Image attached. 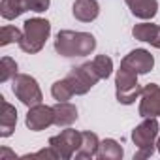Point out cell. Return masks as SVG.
I'll return each instance as SVG.
<instances>
[{
  "mask_svg": "<svg viewBox=\"0 0 160 160\" xmlns=\"http://www.w3.org/2000/svg\"><path fill=\"white\" fill-rule=\"evenodd\" d=\"M96 49V38L89 32L60 30L55 40V51L60 57H87Z\"/></svg>",
  "mask_w": 160,
  "mask_h": 160,
  "instance_id": "6da1fadb",
  "label": "cell"
},
{
  "mask_svg": "<svg viewBox=\"0 0 160 160\" xmlns=\"http://www.w3.org/2000/svg\"><path fill=\"white\" fill-rule=\"evenodd\" d=\"M49 34H51V23L47 19H42V17L27 19L23 25V38L19 42L21 51H25L28 55L40 53L43 49Z\"/></svg>",
  "mask_w": 160,
  "mask_h": 160,
  "instance_id": "7a4b0ae2",
  "label": "cell"
},
{
  "mask_svg": "<svg viewBox=\"0 0 160 160\" xmlns=\"http://www.w3.org/2000/svg\"><path fill=\"white\" fill-rule=\"evenodd\" d=\"M156 138H158V121L156 117H147L132 130V141L138 149L134 158H149L154 152Z\"/></svg>",
  "mask_w": 160,
  "mask_h": 160,
  "instance_id": "3957f363",
  "label": "cell"
},
{
  "mask_svg": "<svg viewBox=\"0 0 160 160\" xmlns=\"http://www.w3.org/2000/svg\"><path fill=\"white\" fill-rule=\"evenodd\" d=\"M115 94H117V100L124 106H130L134 104L139 96H141V87L138 83V73L121 66L117 70V75H115Z\"/></svg>",
  "mask_w": 160,
  "mask_h": 160,
  "instance_id": "277c9868",
  "label": "cell"
},
{
  "mask_svg": "<svg viewBox=\"0 0 160 160\" xmlns=\"http://www.w3.org/2000/svg\"><path fill=\"white\" fill-rule=\"evenodd\" d=\"M12 91L17 96V100L21 104H25L27 108L42 104V100H43V94L40 91L38 81L32 75H28V73H17L12 79Z\"/></svg>",
  "mask_w": 160,
  "mask_h": 160,
  "instance_id": "5b68a950",
  "label": "cell"
},
{
  "mask_svg": "<svg viewBox=\"0 0 160 160\" xmlns=\"http://www.w3.org/2000/svg\"><path fill=\"white\" fill-rule=\"evenodd\" d=\"M64 79L68 81L73 94H87L100 81V75L94 70L92 62H85L81 66H77V68H72V72Z\"/></svg>",
  "mask_w": 160,
  "mask_h": 160,
  "instance_id": "8992f818",
  "label": "cell"
},
{
  "mask_svg": "<svg viewBox=\"0 0 160 160\" xmlns=\"http://www.w3.org/2000/svg\"><path fill=\"white\" fill-rule=\"evenodd\" d=\"M49 145L57 151L60 160H70L75 156L79 145H81V132H77L73 128H66L60 134L49 138Z\"/></svg>",
  "mask_w": 160,
  "mask_h": 160,
  "instance_id": "52a82bcc",
  "label": "cell"
},
{
  "mask_svg": "<svg viewBox=\"0 0 160 160\" xmlns=\"http://www.w3.org/2000/svg\"><path fill=\"white\" fill-rule=\"evenodd\" d=\"M139 115L143 119H147V117H158L160 115V87L156 83H147L141 89Z\"/></svg>",
  "mask_w": 160,
  "mask_h": 160,
  "instance_id": "ba28073f",
  "label": "cell"
},
{
  "mask_svg": "<svg viewBox=\"0 0 160 160\" xmlns=\"http://www.w3.org/2000/svg\"><path fill=\"white\" fill-rule=\"evenodd\" d=\"M25 122H27V128H30L32 132L45 130L51 124H55V111L49 106L36 104V106L28 108V113H27V121Z\"/></svg>",
  "mask_w": 160,
  "mask_h": 160,
  "instance_id": "9c48e42d",
  "label": "cell"
},
{
  "mask_svg": "<svg viewBox=\"0 0 160 160\" xmlns=\"http://www.w3.org/2000/svg\"><path fill=\"white\" fill-rule=\"evenodd\" d=\"M121 66H124V68L136 72L138 75H141V73H147V72L152 70L154 58H152V55H151L147 49H134V51H130V53L121 60Z\"/></svg>",
  "mask_w": 160,
  "mask_h": 160,
  "instance_id": "30bf717a",
  "label": "cell"
},
{
  "mask_svg": "<svg viewBox=\"0 0 160 160\" xmlns=\"http://www.w3.org/2000/svg\"><path fill=\"white\" fill-rule=\"evenodd\" d=\"M72 13L77 21L81 23H91L98 17L100 13V4L96 0H75L73 2V8H72Z\"/></svg>",
  "mask_w": 160,
  "mask_h": 160,
  "instance_id": "8fae6325",
  "label": "cell"
},
{
  "mask_svg": "<svg viewBox=\"0 0 160 160\" xmlns=\"http://www.w3.org/2000/svg\"><path fill=\"white\" fill-rule=\"evenodd\" d=\"M132 36L139 42L151 43L152 47L160 49V25L152 23H139L132 28Z\"/></svg>",
  "mask_w": 160,
  "mask_h": 160,
  "instance_id": "7c38bea8",
  "label": "cell"
},
{
  "mask_svg": "<svg viewBox=\"0 0 160 160\" xmlns=\"http://www.w3.org/2000/svg\"><path fill=\"white\" fill-rule=\"evenodd\" d=\"M17 124V109L6 102V98H2V113H0V136L2 138H10L15 130Z\"/></svg>",
  "mask_w": 160,
  "mask_h": 160,
  "instance_id": "4fadbf2b",
  "label": "cell"
},
{
  "mask_svg": "<svg viewBox=\"0 0 160 160\" xmlns=\"http://www.w3.org/2000/svg\"><path fill=\"white\" fill-rule=\"evenodd\" d=\"M126 6L130 8L132 15H136L138 19H152L158 12V2L156 0H124Z\"/></svg>",
  "mask_w": 160,
  "mask_h": 160,
  "instance_id": "5bb4252c",
  "label": "cell"
},
{
  "mask_svg": "<svg viewBox=\"0 0 160 160\" xmlns=\"http://www.w3.org/2000/svg\"><path fill=\"white\" fill-rule=\"evenodd\" d=\"M53 111L57 126H70L77 121V108L70 102H57L53 106Z\"/></svg>",
  "mask_w": 160,
  "mask_h": 160,
  "instance_id": "9a60e30c",
  "label": "cell"
},
{
  "mask_svg": "<svg viewBox=\"0 0 160 160\" xmlns=\"http://www.w3.org/2000/svg\"><path fill=\"white\" fill-rule=\"evenodd\" d=\"M100 147V139L94 132H81V145H79L75 158H94Z\"/></svg>",
  "mask_w": 160,
  "mask_h": 160,
  "instance_id": "2e32d148",
  "label": "cell"
},
{
  "mask_svg": "<svg viewBox=\"0 0 160 160\" xmlns=\"http://www.w3.org/2000/svg\"><path fill=\"white\" fill-rule=\"evenodd\" d=\"M122 154H124V151L115 139H104V141H100L96 158H100V160H121Z\"/></svg>",
  "mask_w": 160,
  "mask_h": 160,
  "instance_id": "e0dca14e",
  "label": "cell"
},
{
  "mask_svg": "<svg viewBox=\"0 0 160 160\" xmlns=\"http://www.w3.org/2000/svg\"><path fill=\"white\" fill-rule=\"evenodd\" d=\"M25 12H27V8L23 4V0H2V2H0V15L8 21L17 19Z\"/></svg>",
  "mask_w": 160,
  "mask_h": 160,
  "instance_id": "ac0fdd59",
  "label": "cell"
},
{
  "mask_svg": "<svg viewBox=\"0 0 160 160\" xmlns=\"http://www.w3.org/2000/svg\"><path fill=\"white\" fill-rule=\"evenodd\" d=\"M21 38H23V30L21 28H17V27H12V25H4L2 27V30H0V45H10V43H13V42H21Z\"/></svg>",
  "mask_w": 160,
  "mask_h": 160,
  "instance_id": "d6986e66",
  "label": "cell"
},
{
  "mask_svg": "<svg viewBox=\"0 0 160 160\" xmlns=\"http://www.w3.org/2000/svg\"><path fill=\"white\" fill-rule=\"evenodd\" d=\"M92 66H94V70L98 72L100 79H108V77L111 75V72H113V60H111L108 55H98V57H94Z\"/></svg>",
  "mask_w": 160,
  "mask_h": 160,
  "instance_id": "ffe728a7",
  "label": "cell"
},
{
  "mask_svg": "<svg viewBox=\"0 0 160 160\" xmlns=\"http://www.w3.org/2000/svg\"><path fill=\"white\" fill-rule=\"evenodd\" d=\"M51 94H53V98L57 102H68L73 96V92H72V89H70V85H68L66 79H60V81H55L53 83Z\"/></svg>",
  "mask_w": 160,
  "mask_h": 160,
  "instance_id": "44dd1931",
  "label": "cell"
},
{
  "mask_svg": "<svg viewBox=\"0 0 160 160\" xmlns=\"http://www.w3.org/2000/svg\"><path fill=\"white\" fill-rule=\"evenodd\" d=\"M15 75H17V62L10 57H2V60H0V81L6 83Z\"/></svg>",
  "mask_w": 160,
  "mask_h": 160,
  "instance_id": "7402d4cb",
  "label": "cell"
},
{
  "mask_svg": "<svg viewBox=\"0 0 160 160\" xmlns=\"http://www.w3.org/2000/svg\"><path fill=\"white\" fill-rule=\"evenodd\" d=\"M23 4H25V8H27V12H38V13H42V12H45L47 8H49V0H23Z\"/></svg>",
  "mask_w": 160,
  "mask_h": 160,
  "instance_id": "603a6c76",
  "label": "cell"
},
{
  "mask_svg": "<svg viewBox=\"0 0 160 160\" xmlns=\"http://www.w3.org/2000/svg\"><path fill=\"white\" fill-rule=\"evenodd\" d=\"M25 158H58V154H57V151L49 145L47 149H42V151H38V152H34V154L25 156Z\"/></svg>",
  "mask_w": 160,
  "mask_h": 160,
  "instance_id": "cb8c5ba5",
  "label": "cell"
},
{
  "mask_svg": "<svg viewBox=\"0 0 160 160\" xmlns=\"http://www.w3.org/2000/svg\"><path fill=\"white\" fill-rule=\"evenodd\" d=\"M8 158H13V160H15V154H13L10 149H6V147H4L2 151H0V160H8Z\"/></svg>",
  "mask_w": 160,
  "mask_h": 160,
  "instance_id": "d4e9b609",
  "label": "cell"
},
{
  "mask_svg": "<svg viewBox=\"0 0 160 160\" xmlns=\"http://www.w3.org/2000/svg\"><path fill=\"white\" fill-rule=\"evenodd\" d=\"M156 149H158V152H160V138L156 139Z\"/></svg>",
  "mask_w": 160,
  "mask_h": 160,
  "instance_id": "484cf974",
  "label": "cell"
}]
</instances>
